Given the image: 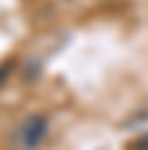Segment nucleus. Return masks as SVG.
Here are the masks:
<instances>
[{"label": "nucleus", "mask_w": 148, "mask_h": 150, "mask_svg": "<svg viewBox=\"0 0 148 150\" xmlns=\"http://www.w3.org/2000/svg\"><path fill=\"white\" fill-rule=\"evenodd\" d=\"M46 131H49V121H46V115H41V112H32V115L22 118L19 126L14 129V147H16V150H35V147L43 142Z\"/></svg>", "instance_id": "1"}]
</instances>
